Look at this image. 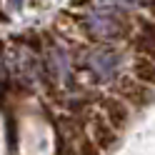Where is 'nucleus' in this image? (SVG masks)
Here are the masks:
<instances>
[{
    "label": "nucleus",
    "instance_id": "obj_1",
    "mask_svg": "<svg viewBox=\"0 0 155 155\" xmlns=\"http://www.w3.org/2000/svg\"><path fill=\"white\" fill-rule=\"evenodd\" d=\"M83 30L88 33L93 40H120V38H128L130 35V18L128 10L123 5H95L93 10L85 15V23H83Z\"/></svg>",
    "mask_w": 155,
    "mask_h": 155
},
{
    "label": "nucleus",
    "instance_id": "obj_2",
    "mask_svg": "<svg viewBox=\"0 0 155 155\" xmlns=\"http://www.w3.org/2000/svg\"><path fill=\"white\" fill-rule=\"evenodd\" d=\"M85 68L98 83H115L123 70V53L113 45H98L88 53Z\"/></svg>",
    "mask_w": 155,
    "mask_h": 155
},
{
    "label": "nucleus",
    "instance_id": "obj_3",
    "mask_svg": "<svg viewBox=\"0 0 155 155\" xmlns=\"http://www.w3.org/2000/svg\"><path fill=\"white\" fill-rule=\"evenodd\" d=\"M115 95H118L120 100H125V105H130L133 110H143L145 105H150L153 98H155L150 85L135 80L133 75H125V78H118V80H115Z\"/></svg>",
    "mask_w": 155,
    "mask_h": 155
},
{
    "label": "nucleus",
    "instance_id": "obj_4",
    "mask_svg": "<svg viewBox=\"0 0 155 155\" xmlns=\"http://www.w3.org/2000/svg\"><path fill=\"white\" fill-rule=\"evenodd\" d=\"M100 110L115 130H125L130 125V105H125V100H120L118 95H105L100 100Z\"/></svg>",
    "mask_w": 155,
    "mask_h": 155
},
{
    "label": "nucleus",
    "instance_id": "obj_5",
    "mask_svg": "<svg viewBox=\"0 0 155 155\" xmlns=\"http://www.w3.org/2000/svg\"><path fill=\"white\" fill-rule=\"evenodd\" d=\"M135 50L140 55L155 58V20H145V18H138V35H135Z\"/></svg>",
    "mask_w": 155,
    "mask_h": 155
},
{
    "label": "nucleus",
    "instance_id": "obj_6",
    "mask_svg": "<svg viewBox=\"0 0 155 155\" xmlns=\"http://www.w3.org/2000/svg\"><path fill=\"white\" fill-rule=\"evenodd\" d=\"M90 135H93V143L98 145L100 153H103V150H110L113 145L118 143V130H115L108 120H103V118L93 120V125H90Z\"/></svg>",
    "mask_w": 155,
    "mask_h": 155
},
{
    "label": "nucleus",
    "instance_id": "obj_7",
    "mask_svg": "<svg viewBox=\"0 0 155 155\" xmlns=\"http://www.w3.org/2000/svg\"><path fill=\"white\" fill-rule=\"evenodd\" d=\"M133 78L145 85H155V60L148 55H138L133 60Z\"/></svg>",
    "mask_w": 155,
    "mask_h": 155
},
{
    "label": "nucleus",
    "instance_id": "obj_8",
    "mask_svg": "<svg viewBox=\"0 0 155 155\" xmlns=\"http://www.w3.org/2000/svg\"><path fill=\"white\" fill-rule=\"evenodd\" d=\"M50 70L58 75V80L65 83L68 78H70V60H68V53L63 48H53L50 53Z\"/></svg>",
    "mask_w": 155,
    "mask_h": 155
},
{
    "label": "nucleus",
    "instance_id": "obj_9",
    "mask_svg": "<svg viewBox=\"0 0 155 155\" xmlns=\"http://www.w3.org/2000/svg\"><path fill=\"white\" fill-rule=\"evenodd\" d=\"M78 153H80V155H100L98 145H95L93 140H88V138H80V140H78Z\"/></svg>",
    "mask_w": 155,
    "mask_h": 155
},
{
    "label": "nucleus",
    "instance_id": "obj_10",
    "mask_svg": "<svg viewBox=\"0 0 155 155\" xmlns=\"http://www.w3.org/2000/svg\"><path fill=\"white\" fill-rule=\"evenodd\" d=\"M140 5H143V10H145V13H148L153 20H155V0H143Z\"/></svg>",
    "mask_w": 155,
    "mask_h": 155
},
{
    "label": "nucleus",
    "instance_id": "obj_11",
    "mask_svg": "<svg viewBox=\"0 0 155 155\" xmlns=\"http://www.w3.org/2000/svg\"><path fill=\"white\" fill-rule=\"evenodd\" d=\"M110 3H115V5H123V8H128V5H133V3H138V0H110Z\"/></svg>",
    "mask_w": 155,
    "mask_h": 155
}]
</instances>
